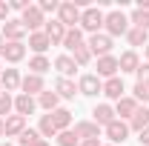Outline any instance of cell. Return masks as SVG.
<instances>
[{"label":"cell","mask_w":149,"mask_h":146,"mask_svg":"<svg viewBox=\"0 0 149 146\" xmlns=\"http://www.w3.org/2000/svg\"><path fill=\"white\" fill-rule=\"evenodd\" d=\"M100 146H115V143H100Z\"/></svg>","instance_id":"cell-48"},{"label":"cell","mask_w":149,"mask_h":146,"mask_svg":"<svg viewBox=\"0 0 149 146\" xmlns=\"http://www.w3.org/2000/svg\"><path fill=\"white\" fill-rule=\"evenodd\" d=\"M12 109H15V97H12L9 92H3V95H0V120H6Z\"/></svg>","instance_id":"cell-32"},{"label":"cell","mask_w":149,"mask_h":146,"mask_svg":"<svg viewBox=\"0 0 149 146\" xmlns=\"http://www.w3.org/2000/svg\"><path fill=\"white\" fill-rule=\"evenodd\" d=\"M3 49H6V40H3V35H0V55H3Z\"/></svg>","instance_id":"cell-44"},{"label":"cell","mask_w":149,"mask_h":146,"mask_svg":"<svg viewBox=\"0 0 149 146\" xmlns=\"http://www.w3.org/2000/svg\"><path fill=\"white\" fill-rule=\"evenodd\" d=\"M55 92H57V97H69L72 100L74 95H77V86H74V80H69V77H60L55 83Z\"/></svg>","instance_id":"cell-25"},{"label":"cell","mask_w":149,"mask_h":146,"mask_svg":"<svg viewBox=\"0 0 149 146\" xmlns=\"http://www.w3.org/2000/svg\"><path fill=\"white\" fill-rule=\"evenodd\" d=\"M6 20H9V3L0 0V23H6Z\"/></svg>","instance_id":"cell-40"},{"label":"cell","mask_w":149,"mask_h":146,"mask_svg":"<svg viewBox=\"0 0 149 146\" xmlns=\"http://www.w3.org/2000/svg\"><path fill=\"white\" fill-rule=\"evenodd\" d=\"M138 140H141V143H143V146H149V126L143 129V132H141V138H138Z\"/></svg>","instance_id":"cell-41"},{"label":"cell","mask_w":149,"mask_h":146,"mask_svg":"<svg viewBox=\"0 0 149 146\" xmlns=\"http://www.w3.org/2000/svg\"><path fill=\"white\" fill-rule=\"evenodd\" d=\"M37 140H43V138L37 135L35 129H23V132H20V138H17V143H20V146H35Z\"/></svg>","instance_id":"cell-34"},{"label":"cell","mask_w":149,"mask_h":146,"mask_svg":"<svg viewBox=\"0 0 149 146\" xmlns=\"http://www.w3.org/2000/svg\"><path fill=\"white\" fill-rule=\"evenodd\" d=\"M0 74H3V69H0Z\"/></svg>","instance_id":"cell-51"},{"label":"cell","mask_w":149,"mask_h":146,"mask_svg":"<svg viewBox=\"0 0 149 146\" xmlns=\"http://www.w3.org/2000/svg\"><path fill=\"white\" fill-rule=\"evenodd\" d=\"M3 126H6V138H15V135L20 138V132L26 129V117H20V115H9V117L3 120Z\"/></svg>","instance_id":"cell-17"},{"label":"cell","mask_w":149,"mask_h":146,"mask_svg":"<svg viewBox=\"0 0 149 146\" xmlns=\"http://www.w3.org/2000/svg\"><path fill=\"white\" fill-rule=\"evenodd\" d=\"M129 23H135V29H146L149 32V12H141V9H135L132 12Z\"/></svg>","instance_id":"cell-33"},{"label":"cell","mask_w":149,"mask_h":146,"mask_svg":"<svg viewBox=\"0 0 149 146\" xmlns=\"http://www.w3.org/2000/svg\"><path fill=\"white\" fill-rule=\"evenodd\" d=\"M20 77L17 74V69H3V74H0V86H3V92H15V89H20Z\"/></svg>","instance_id":"cell-16"},{"label":"cell","mask_w":149,"mask_h":146,"mask_svg":"<svg viewBox=\"0 0 149 146\" xmlns=\"http://www.w3.org/2000/svg\"><path fill=\"white\" fill-rule=\"evenodd\" d=\"M138 9L141 12H149V0H138Z\"/></svg>","instance_id":"cell-43"},{"label":"cell","mask_w":149,"mask_h":146,"mask_svg":"<svg viewBox=\"0 0 149 146\" xmlns=\"http://www.w3.org/2000/svg\"><path fill=\"white\" fill-rule=\"evenodd\" d=\"M52 115V123H55L57 132H66V129L72 126V112L69 109H55V112H49Z\"/></svg>","instance_id":"cell-22"},{"label":"cell","mask_w":149,"mask_h":146,"mask_svg":"<svg viewBox=\"0 0 149 146\" xmlns=\"http://www.w3.org/2000/svg\"><path fill=\"white\" fill-rule=\"evenodd\" d=\"M37 9H40L43 15H52V12L60 9V3H57V0H40V3H37Z\"/></svg>","instance_id":"cell-37"},{"label":"cell","mask_w":149,"mask_h":146,"mask_svg":"<svg viewBox=\"0 0 149 146\" xmlns=\"http://www.w3.org/2000/svg\"><path fill=\"white\" fill-rule=\"evenodd\" d=\"M123 92L126 89H123V80H120V77H109V80L103 83V95H106L109 100H120Z\"/></svg>","instance_id":"cell-18"},{"label":"cell","mask_w":149,"mask_h":146,"mask_svg":"<svg viewBox=\"0 0 149 146\" xmlns=\"http://www.w3.org/2000/svg\"><path fill=\"white\" fill-rule=\"evenodd\" d=\"M3 40L6 43H23V35H26V26L20 23V20H6L3 23Z\"/></svg>","instance_id":"cell-6"},{"label":"cell","mask_w":149,"mask_h":146,"mask_svg":"<svg viewBox=\"0 0 149 146\" xmlns=\"http://www.w3.org/2000/svg\"><path fill=\"white\" fill-rule=\"evenodd\" d=\"M92 115H95V123L97 126H109L112 120H118V115H115V109H112L109 103H97L92 109Z\"/></svg>","instance_id":"cell-11"},{"label":"cell","mask_w":149,"mask_h":146,"mask_svg":"<svg viewBox=\"0 0 149 146\" xmlns=\"http://www.w3.org/2000/svg\"><path fill=\"white\" fill-rule=\"evenodd\" d=\"M20 89H23V95H29V97H35V95H40L43 92V77L40 74H26L23 80H20Z\"/></svg>","instance_id":"cell-10"},{"label":"cell","mask_w":149,"mask_h":146,"mask_svg":"<svg viewBox=\"0 0 149 146\" xmlns=\"http://www.w3.org/2000/svg\"><path fill=\"white\" fill-rule=\"evenodd\" d=\"M146 126H149V109H146V106H143V109L138 106V112H135V115L129 117V132L135 129V132L141 135V132H143Z\"/></svg>","instance_id":"cell-19"},{"label":"cell","mask_w":149,"mask_h":146,"mask_svg":"<svg viewBox=\"0 0 149 146\" xmlns=\"http://www.w3.org/2000/svg\"><path fill=\"white\" fill-rule=\"evenodd\" d=\"M135 77H138V83H149V63H146V66H138Z\"/></svg>","instance_id":"cell-38"},{"label":"cell","mask_w":149,"mask_h":146,"mask_svg":"<svg viewBox=\"0 0 149 146\" xmlns=\"http://www.w3.org/2000/svg\"><path fill=\"white\" fill-rule=\"evenodd\" d=\"M43 32L52 40V46H57V43H63V37H66V26H63L60 20H49V23L43 26Z\"/></svg>","instance_id":"cell-13"},{"label":"cell","mask_w":149,"mask_h":146,"mask_svg":"<svg viewBox=\"0 0 149 146\" xmlns=\"http://www.w3.org/2000/svg\"><path fill=\"white\" fill-rule=\"evenodd\" d=\"M77 146H100V140H97V138H95V140H80Z\"/></svg>","instance_id":"cell-42"},{"label":"cell","mask_w":149,"mask_h":146,"mask_svg":"<svg viewBox=\"0 0 149 146\" xmlns=\"http://www.w3.org/2000/svg\"><path fill=\"white\" fill-rule=\"evenodd\" d=\"M126 40H129V46H146V43H149V32L132 26L129 32H126Z\"/></svg>","instance_id":"cell-27"},{"label":"cell","mask_w":149,"mask_h":146,"mask_svg":"<svg viewBox=\"0 0 149 146\" xmlns=\"http://www.w3.org/2000/svg\"><path fill=\"white\" fill-rule=\"evenodd\" d=\"M135 100L138 103H149V83H135Z\"/></svg>","instance_id":"cell-36"},{"label":"cell","mask_w":149,"mask_h":146,"mask_svg":"<svg viewBox=\"0 0 149 146\" xmlns=\"http://www.w3.org/2000/svg\"><path fill=\"white\" fill-rule=\"evenodd\" d=\"M106 138H109L112 143H123V140L129 138V123H126V120H120V117H118V120H112L109 126H106Z\"/></svg>","instance_id":"cell-8"},{"label":"cell","mask_w":149,"mask_h":146,"mask_svg":"<svg viewBox=\"0 0 149 146\" xmlns=\"http://www.w3.org/2000/svg\"><path fill=\"white\" fill-rule=\"evenodd\" d=\"M135 112H138V100H135V97H126V95H123V97L118 100V106H115V115H120V117H126V120H129Z\"/></svg>","instance_id":"cell-21"},{"label":"cell","mask_w":149,"mask_h":146,"mask_svg":"<svg viewBox=\"0 0 149 146\" xmlns=\"http://www.w3.org/2000/svg\"><path fill=\"white\" fill-rule=\"evenodd\" d=\"M3 135H6V126H3V120H0V138H3Z\"/></svg>","instance_id":"cell-45"},{"label":"cell","mask_w":149,"mask_h":146,"mask_svg":"<svg viewBox=\"0 0 149 146\" xmlns=\"http://www.w3.org/2000/svg\"><path fill=\"white\" fill-rule=\"evenodd\" d=\"M29 6H32L29 0H12V3H9V9H17V12H26Z\"/></svg>","instance_id":"cell-39"},{"label":"cell","mask_w":149,"mask_h":146,"mask_svg":"<svg viewBox=\"0 0 149 146\" xmlns=\"http://www.w3.org/2000/svg\"><path fill=\"white\" fill-rule=\"evenodd\" d=\"M55 69L60 72V77H69V74H74V69H77V63H74L72 55H60L55 60Z\"/></svg>","instance_id":"cell-23"},{"label":"cell","mask_w":149,"mask_h":146,"mask_svg":"<svg viewBox=\"0 0 149 146\" xmlns=\"http://www.w3.org/2000/svg\"><path fill=\"white\" fill-rule=\"evenodd\" d=\"M63 46L69 49V52H74V49H80L83 46V32L74 26V29H66V37H63Z\"/></svg>","instance_id":"cell-24"},{"label":"cell","mask_w":149,"mask_h":146,"mask_svg":"<svg viewBox=\"0 0 149 146\" xmlns=\"http://www.w3.org/2000/svg\"><path fill=\"white\" fill-rule=\"evenodd\" d=\"M80 138L74 135V129H66V132H57V146H77Z\"/></svg>","instance_id":"cell-31"},{"label":"cell","mask_w":149,"mask_h":146,"mask_svg":"<svg viewBox=\"0 0 149 146\" xmlns=\"http://www.w3.org/2000/svg\"><path fill=\"white\" fill-rule=\"evenodd\" d=\"M118 57L115 55H106V57H97V77H118Z\"/></svg>","instance_id":"cell-9"},{"label":"cell","mask_w":149,"mask_h":146,"mask_svg":"<svg viewBox=\"0 0 149 146\" xmlns=\"http://www.w3.org/2000/svg\"><path fill=\"white\" fill-rule=\"evenodd\" d=\"M74 135H77L80 140H95V138H100V126H97L95 120H80V123L74 126Z\"/></svg>","instance_id":"cell-12"},{"label":"cell","mask_w":149,"mask_h":146,"mask_svg":"<svg viewBox=\"0 0 149 146\" xmlns=\"http://www.w3.org/2000/svg\"><path fill=\"white\" fill-rule=\"evenodd\" d=\"M77 92L86 95V97H95V95H103V83L97 74H83L80 83H77Z\"/></svg>","instance_id":"cell-7"},{"label":"cell","mask_w":149,"mask_h":146,"mask_svg":"<svg viewBox=\"0 0 149 146\" xmlns=\"http://www.w3.org/2000/svg\"><path fill=\"white\" fill-rule=\"evenodd\" d=\"M35 146H49V140H37V143Z\"/></svg>","instance_id":"cell-46"},{"label":"cell","mask_w":149,"mask_h":146,"mask_svg":"<svg viewBox=\"0 0 149 146\" xmlns=\"http://www.w3.org/2000/svg\"><path fill=\"white\" fill-rule=\"evenodd\" d=\"M29 69H32V74H40V77H43V72H49V69H52V63H49V57L35 55L32 60H29Z\"/></svg>","instance_id":"cell-29"},{"label":"cell","mask_w":149,"mask_h":146,"mask_svg":"<svg viewBox=\"0 0 149 146\" xmlns=\"http://www.w3.org/2000/svg\"><path fill=\"white\" fill-rule=\"evenodd\" d=\"M80 6L77 3H60V9H57V20L66 26V29H74L77 23H80Z\"/></svg>","instance_id":"cell-3"},{"label":"cell","mask_w":149,"mask_h":146,"mask_svg":"<svg viewBox=\"0 0 149 146\" xmlns=\"http://www.w3.org/2000/svg\"><path fill=\"white\" fill-rule=\"evenodd\" d=\"M35 109H37V100H35V97H29V95H23V92H20L17 97H15V112H17L20 117L32 115Z\"/></svg>","instance_id":"cell-15"},{"label":"cell","mask_w":149,"mask_h":146,"mask_svg":"<svg viewBox=\"0 0 149 146\" xmlns=\"http://www.w3.org/2000/svg\"><path fill=\"white\" fill-rule=\"evenodd\" d=\"M146 57H149V43H146Z\"/></svg>","instance_id":"cell-47"},{"label":"cell","mask_w":149,"mask_h":146,"mask_svg":"<svg viewBox=\"0 0 149 146\" xmlns=\"http://www.w3.org/2000/svg\"><path fill=\"white\" fill-rule=\"evenodd\" d=\"M72 57H74V63H77V66H86V63L92 60V52H89V46L83 43L80 49H74V52H72Z\"/></svg>","instance_id":"cell-35"},{"label":"cell","mask_w":149,"mask_h":146,"mask_svg":"<svg viewBox=\"0 0 149 146\" xmlns=\"http://www.w3.org/2000/svg\"><path fill=\"white\" fill-rule=\"evenodd\" d=\"M29 46H32L35 55H43V52L52 46V40L46 37V32H32V35H29Z\"/></svg>","instance_id":"cell-20"},{"label":"cell","mask_w":149,"mask_h":146,"mask_svg":"<svg viewBox=\"0 0 149 146\" xmlns=\"http://www.w3.org/2000/svg\"><path fill=\"white\" fill-rule=\"evenodd\" d=\"M3 146H12V143H3Z\"/></svg>","instance_id":"cell-50"},{"label":"cell","mask_w":149,"mask_h":146,"mask_svg":"<svg viewBox=\"0 0 149 146\" xmlns=\"http://www.w3.org/2000/svg\"><path fill=\"white\" fill-rule=\"evenodd\" d=\"M103 26H106V35H109V37L126 35V32H129V17H126L120 9H115V12H109V15H106Z\"/></svg>","instance_id":"cell-2"},{"label":"cell","mask_w":149,"mask_h":146,"mask_svg":"<svg viewBox=\"0 0 149 146\" xmlns=\"http://www.w3.org/2000/svg\"><path fill=\"white\" fill-rule=\"evenodd\" d=\"M86 46H89V52H92V55L106 57V55H112V46H115V43H112V37L106 35V32H97V35L89 37V43H86Z\"/></svg>","instance_id":"cell-4"},{"label":"cell","mask_w":149,"mask_h":146,"mask_svg":"<svg viewBox=\"0 0 149 146\" xmlns=\"http://www.w3.org/2000/svg\"><path fill=\"white\" fill-rule=\"evenodd\" d=\"M118 66H120V72H138V66H141V60L135 52H123V55L118 57Z\"/></svg>","instance_id":"cell-26"},{"label":"cell","mask_w":149,"mask_h":146,"mask_svg":"<svg viewBox=\"0 0 149 146\" xmlns=\"http://www.w3.org/2000/svg\"><path fill=\"white\" fill-rule=\"evenodd\" d=\"M37 135H40V138H57V129H55V123H52V115H43V117H40Z\"/></svg>","instance_id":"cell-28"},{"label":"cell","mask_w":149,"mask_h":146,"mask_svg":"<svg viewBox=\"0 0 149 146\" xmlns=\"http://www.w3.org/2000/svg\"><path fill=\"white\" fill-rule=\"evenodd\" d=\"M0 95H3V86H0Z\"/></svg>","instance_id":"cell-49"},{"label":"cell","mask_w":149,"mask_h":146,"mask_svg":"<svg viewBox=\"0 0 149 146\" xmlns=\"http://www.w3.org/2000/svg\"><path fill=\"white\" fill-rule=\"evenodd\" d=\"M20 23L26 26V32H29V35H32V32H40V26H46V20H43V12H40L37 6H29V9L23 12Z\"/></svg>","instance_id":"cell-5"},{"label":"cell","mask_w":149,"mask_h":146,"mask_svg":"<svg viewBox=\"0 0 149 146\" xmlns=\"http://www.w3.org/2000/svg\"><path fill=\"white\" fill-rule=\"evenodd\" d=\"M103 20H106V15H103L97 6H89V9H83V15H80V32L97 35V32H100V26H103Z\"/></svg>","instance_id":"cell-1"},{"label":"cell","mask_w":149,"mask_h":146,"mask_svg":"<svg viewBox=\"0 0 149 146\" xmlns=\"http://www.w3.org/2000/svg\"><path fill=\"white\" fill-rule=\"evenodd\" d=\"M57 100H60V97H57V92H46V89L40 92V97H37V103H40L46 112H55V109H57Z\"/></svg>","instance_id":"cell-30"},{"label":"cell","mask_w":149,"mask_h":146,"mask_svg":"<svg viewBox=\"0 0 149 146\" xmlns=\"http://www.w3.org/2000/svg\"><path fill=\"white\" fill-rule=\"evenodd\" d=\"M3 60L6 63H20L23 57H26V46L23 43H6V49H3Z\"/></svg>","instance_id":"cell-14"}]
</instances>
